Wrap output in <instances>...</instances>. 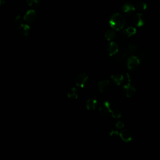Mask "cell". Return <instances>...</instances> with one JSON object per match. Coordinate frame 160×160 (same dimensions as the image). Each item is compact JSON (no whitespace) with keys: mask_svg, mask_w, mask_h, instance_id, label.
<instances>
[{"mask_svg":"<svg viewBox=\"0 0 160 160\" xmlns=\"http://www.w3.org/2000/svg\"><path fill=\"white\" fill-rule=\"evenodd\" d=\"M125 23L126 21L124 16L118 12L113 14L109 19V24L113 30H121L124 27Z\"/></svg>","mask_w":160,"mask_h":160,"instance_id":"6da1fadb","label":"cell"},{"mask_svg":"<svg viewBox=\"0 0 160 160\" xmlns=\"http://www.w3.org/2000/svg\"><path fill=\"white\" fill-rule=\"evenodd\" d=\"M136 56L139 59L140 62L143 63H149L151 62L154 58L153 53L148 49L140 48L136 52Z\"/></svg>","mask_w":160,"mask_h":160,"instance_id":"7a4b0ae2","label":"cell"},{"mask_svg":"<svg viewBox=\"0 0 160 160\" xmlns=\"http://www.w3.org/2000/svg\"><path fill=\"white\" fill-rule=\"evenodd\" d=\"M130 54L128 48L126 46H123L119 49L118 52L114 56L111 57V61L115 64H119L123 62L124 59Z\"/></svg>","mask_w":160,"mask_h":160,"instance_id":"3957f363","label":"cell"},{"mask_svg":"<svg viewBox=\"0 0 160 160\" xmlns=\"http://www.w3.org/2000/svg\"><path fill=\"white\" fill-rule=\"evenodd\" d=\"M88 76L85 72H81L78 74L75 78V84L79 88H84L88 82Z\"/></svg>","mask_w":160,"mask_h":160,"instance_id":"277c9868","label":"cell"},{"mask_svg":"<svg viewBox=\"0 0 160 160\" xmlns=\"http://www.w3.org/2000/svg\"><path fill=\"white\" fill-rule=\"evenodd\" d=\"M140 61L136 55L128 57L127 59V67L129 70L134 71L138 69L140 65Z\"/></svg>","mask_w":160,"mask_h":160,"instance_id":"5b68a950","label":"cell"},{"mask_svg":"<svg viewBox=\"0 0 160 160\" xmlns=\"http://www.w3.org/2000/svg\"><path fill=\"white\" fill-rule=\"evenodd\" d=\"M98 87L99 91L101 92L108 93L111 91L112 88V84L109 80L102 79L98 82Z\"/></svg>","mask_w":160,"mask_h":160,"instance_id":"8992f818","label":"cell"},{"mask_svg":"<svg viewBox=\"0 0 160 160\" xmlns=\"http://www.w3.org/2000/svg\"><path fill=\"white\" fill-rule=\"evenodd\" d=\"M30 26L28 24H21L18 26L16 31L17 34L21 37H26L29 35L30 31Z\"/></svg>","mask_w":160,"mask_h":160,"instance_id":"52a82bcc","label":"cell"},{"mask_svg":"<svg viewBox=\"0 0 160 160\" xmlns=\"http://www.w3.org/2000/svg\"><path fill=\"white\" fill-rule=\"evenodd\" d=\"M132 22L135 26L141 28L143 26L145 22V18L142 13L137 12L132 17Z\"/></svg>","mask_w":160,"mask_h":160,"instance_id":"ba28073f","label":"cell"},{"mask_svg":"<svg viewBox=\"0 0 160 160\" xmlns=\"http://www.w3.org/2000/svg\"><path fill=\"white\" fill-rule=\"evenodd\" d=\"M37 18V14L34 9H29L24 14L23 17V20L26 22V23L28 24H31L33 23Z\"/></svg>","mask_w":160,"mask_h":160,"instance_id":"9c48e42d","label":"cell"},{"mask_svg":"<svg viewBox=\"0 0 160 160\" xmlns=\"http://www.w3.org/2000/svg\"><path fill=\"white\" fill-rule=\"evenodd\" d=\"M112 111L111 104L109 101H104L99 107V112L102 116H108Z\"/></svg>","mask_w":160,"mask_h":160,"instance_id":"30bf717a","label":"cell"},{"mask_svg":"<svg viewBox=\"0 0 160 160\" xmlns=\"http://www.w3.org/2000/svg\"><path fill=\"white\" fill-rule=\"evenodd\" d=\"M123 89H124V94L128 98H131L134 96L136 92V88L133 86H132L130 83L129 78L128 82H127L123 86Z\"/></svg>","mask_w":160,"mask_h":160,"instance_id":"8fae6325","label":"cell"},{"mask_svg":"<svg viewBox=\"0 0 160 160\" xmlns=\"http://www.w3.org/2000/svg\"><path fill=\"white\" fill-rule=\"evenodd\" d=\"M121 10L125 14L128 16H131L134 13L136 8L135 6H134L133 4L127 2L122 5V6L121 7Z\"/></svg>","mask_w":160,"mask_h":160,"instance_id":"7c38bea8","label":"cell"},{"mask_svg":"<svg viewBox=\"0 0 160 160\" xmlns=\"http://www.w3.org/2000/svg\"><path fill=\"white\" fill-rule=\"evenodd\" d=\"M119 137L125 142H129L131 141L132 139V132L128 129L122 130L119 132Z\"/></svg>","mask_w":160,"mask_h":160,"instance_id":"4fadbf2b","label":"cell"},{"mask_svg":"<svg viewBox=\"0 0 160 160\" xmlns=\"http://www.w3.org/2000/svg\"><path fill=\"white\" fill-rule=\"evenodd\" d=\"M119 51V45L116 42H110L107 47V51L111 57L115 55Z\"/></svg>","mask_w":160,"mask_h":160,"instance_id":"5bb4252c","label":"cell"},{"mask_svg":"<svg viewBox=\"0 0 160 160\" xmlns=\"http://www.w3.org/2000/svg\"><path fill=\"white\" fill-rule=\"evenodd\" d=\"M98 100L94 98H90L86 102V108L88 110H94L98 106Z\"/></svg>","mask_w":160,"mask_h":160,"instance_id":"9a60e30c","label":"cell"},{"mask_svg":"<svg viewBox=\"0 0 160 160\" xmlns=\"http://www.w3.org/2000/svg\"><path fill=\"white\" fill-rule=\"evenodd\" d=\"M111 79L116 84L120 86L124 81V76L120 73H114L111 75Z\"/></svg>","mask_w":160,"mask_h":160,"instance_id":"2e32d148","label":"cell"},{"mask_svg":"<svg viewBox=\"0 0 160 160\" xmlns=\"http://www.w3.org/2000/svg\"><path fill=\"white\" fill-rule=\"evenodd\" d=\"M67 96L69 99L74 100L78 98V90L76 88L73 87L69 89L67 92Z\"/></svg>","mask_w":160,"mask_h":160,"instance_id":"e0dca14e","label":"cell"},{"mask_svg":"<svg viewBox=\"0 0 160 160\" xmlns=\"http://www.w3.org/2000/svg\"><path fill=\"white\" fill-rule=\"evenodd\" d=\"M26 2L29 7L34 8L41 6L43 2V0H26Z\"/></svg>","mask_w":160,"mask_h":160,"instance_id":"ac0fdd59","label":"cell"},{"mask_svg":"<svg viewBox=\"0 0 160 160\" xmlns=\"http://www.w3.org/2000/svg\"><path fill=\"white\" fill-rule=\"evenodd\" d=\"M147 8H148V4L145 2H142V1L138 2L135 6L136 9H137L139 12L144 11L147 9Z\"/></svg>","mask_w":160,"mask_h":160,"instance_id":"d6986e66","label":"cell"},{"mask_svg":"<svg viewBox=\"0 0 160 160\" xmlns=\"http://www.w3.org/2000/svg\"><path fill=\"white\" fill-rule=\"evenodd\" d=\"M116 32L114 30H108L104 34V38L108 41H111L116 38Z\"/></svg>","mask_w":160,"mask_h":160,"instance_id":"ffe728a7","label":"cell"},{"mask_svg":"<svg viewBox=\"0 0 160 160\" xmlns=\"http://www.w3.org/2000/svg\"><path fill=\"white\" fill-rule=\"evenodd\" d=\"M136 32V29L132 26L128 27L124 31V34L127 37H130L134 34H135Z\"/></svg>","mask_w":160,"mask_h":160,"instance_id":"44dd1931","label":"cell"},{"mask_svg":"<svg viewBox=\"0 0 160 160\" xmlns=\"http://www.w3.org/2000/svg\"><path fill=\"white\" fill-rule=\"evenodd\" d=\"M127 47H128V50H129V51L130 53L135 52H136L137 50L138 49V45H137L136 43H134V42L129 43V44L127 46Z\"/></svg>","mask_w":160,"mask_h":160,"instance_id":"7402d4cb","label":"cell"},{"mask_svg":"<svg viewBox=\"0 0 160 160\" xmlns=\"http://www.w3.org/2000/svg\"><path fill=\"white\" fill-rule=\"evenodd\" d=\"M111 114L112 117H113L115 119L120 118L121 117V114H122L121 111H119L118 109H112Z\"/></svg>","mask_w":160,"mask_h":160,"instance_id":"603a6c76","label":"cell"},{"mask_svg":"<svg viewBox=\"0 0 160 160\" xmlns=\"http://www.w3.org/2000/svg\"><path fill=\"white\" fill-rule=\"evenodd\" d=\"M22 21H23V18H22V17L21 16H19V15L17 16L15 18V22L18 24V26L22 24Z\"/></svg>","mask_w":160,"mask_h":160,"instance_id":"cb8c5ba5","label":"cell"},{"mask_svg":"<svg viewBox=\"0 0 160 160\" xmlns=\"http://www.w3.org/2000/svg\"><path fill=\"white\" fill-rule=\"evenodd\" d=\"M109 135L110 136L114 138V137H118L119 136V132L118 131H115V130H112L111 131L109 132Z\"/></svg>","mask_w":160,"mask_h":160,"instance_id":"d4e9b609","label":"cell"},{"mask_svg":"<svg viewBox=\"0 0 160 160\" xmlns=\"http://www.w3.org/2000/svg\"><path fill=\"white\" fill-rule=\"evenodd\" d=\"M124 126V124L123 122L121 121H118L116 123V127L118 128V129H122L123 128Z\"/></svg>","mask_w":160,"mask_h":160,"instance_id":"484cf974","label":"cell"},{"mask_svg":"<svg viewBox=\"0 0 160 160\" xmlns=\"http://www.w3.org/2000/svg\"><path fill=\"white\" fill-rule=\"evenodd\" d=\"M5 3V0H0V6H2Z\"/></svg>","mask_w":160,"mask_h":160,"instance_id":"4316f807","label":"cell"}]
</instances>
